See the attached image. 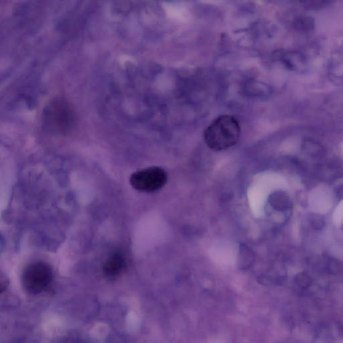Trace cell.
<instances>
[{
	"label": "cell",
	"instance_id": "obj_7",
	"mask_svg": "<svg viewBox=\"0 0 343 343\" xmlns=\"http://www.w3.org/2000/svg\"><path fill=\"white\" fill-rule=\"evenodd\" d=\"M300 2L307 9L319 10L326 7L329 0H300Z\"/></svg>",
	"mask_w": 343,
	"mask_h": 343
},
{
	"label": "cell",
	"instance_id": "obj_1",
	"mask_svg": "<svg viewBox=\"0 0 343 343\" xmlns=\"http://www.w3.org/2000/svg\"><path fill=\"white\" fill-rule=\"evenodd\" d=\"M43 124L49 132L66 136L77 126L76 113L72 105L62 98L55 99L44 109Z\"/></svg>",
	"mask_w": 343,
	"mask_h": 343
},
{
	"label": "cell",
	"instance_id": "obj_6",
	"mask_svg": "<svg viewBox=\"0 0 343 343\" xmlns=\"http://www.w3.org/2000/svg\"><path fill=\"white\" fill-rule=\"evenodd\" d=\"M293 27L298 33H311L315 29V21L309 16H300L293 21Z\"/></svg>",
	"mask_w": 343,
	"mask_h": 343
},
{
	"label": "cell",
	"instance_id": "obj_5",
	"mask_svg": "<svg viewBox=\"0 0 343 343\" xmlns=\"http://www.w3.org/2000/svg\"><path fill=\"white\" fill-rule=\"evenodd\" d=\"M126 263V259L122 253H114L106 259L104 263V274L110 279L117 278L124 271Z\"/></svg>",
	"mask_w": 343,
	"mask_h": 343
},
{
	"label": "cell",
	"instance_id": "obj_2",
	"mask_svg": "<svg viewBox=\"0 0 343 343\" xmlns=\"http://www.w3.org/2000/svg\"><path fill=\"white\" fill-rule=\"evenodd\" d=\"M241 127L235 118L224 115L214 120L204 132L206 144L215 151L235 146L239 140Z\"/></svg>",
	"mask_w": 343,
	"mask_h": 343
},
{
	"label": "cell",
	"instance_id": "obj_3",
	"mask_svg": "<svg viewBox=\"0 0 343 343\" xmlns=\"http://www.w3.org/2000/svg\"><path fill=\"white\" fill-rule=\"evenodd\" d=\"M53 271L50 265L43 261H36L28 265L22 275L24 288L31 294H39L52 283Z\"/></svg>",
	"mask_w": 343,
	"mask_h": 343
},
{
	"label": "cell",
	"instance_id": "obj_4",
	"mask_svg": "<svg viewBox=\"0 0 343 343\" xmlns=\"http://www.w3.org/2000/svg\"><path fill=\"white\" fill-rule=\"evenodd\" d=\"M168 181L167 172L158 166L144 168L131 175V186L138 191L154 192L162 189Z\"/></svg>",
	"mask_w": 343,
	"mask_h": 343
}]
</instances>
